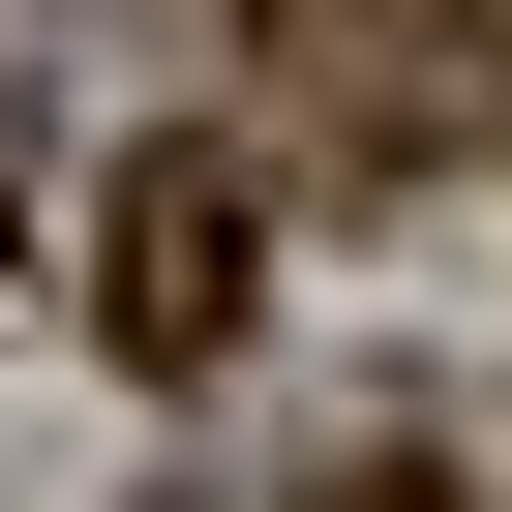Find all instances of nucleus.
Returning <instances> with one entry per match:
<instances>
[{
	"label": "nucleus",
	"instance_id": "f257e3e1",
	"mask_svg": "<svg viewBox=\"0 0 512 512\" xmlns=\"http://www.w3.org/2000/svg\"><path fill=\"white\" fill-rule=\"evenodd\" d=\"M241 272H272V181H241L211 121H151V151L91 181V362L211 392V362H241Z\"/></svg>",
	"mask_w": 512,
	"mask_h": 512
},
{
	"label": "nucleus",
	"instance_id": "f03ea898",
	"mask_svg": "<svg viewBox=\"0 0 512 512\" xmlns=\"http://www.w3.org/2000/svg\"><path fill=\"white\" fill-rule=\"evenodd\" d=\"M0 241H31V121H0Z\"/></svg>",
	"mask_w": 512,
	"mask_h": 512
},
{
	"label": "nucleus",
	"instance_id": "7ed1b4c3",
	"mask_svg": "<svg viewBox=\"0 0 512 512\" xmlns=\"http://www.w3.org/2000/svg\"><path fill=\"white\" fill-rule=\"evenodd\" d=\"M332 512H452V482H332Z\"/></svg>",
	"mask_w": 512,
	"mask_h": 512
}]
</instances>
